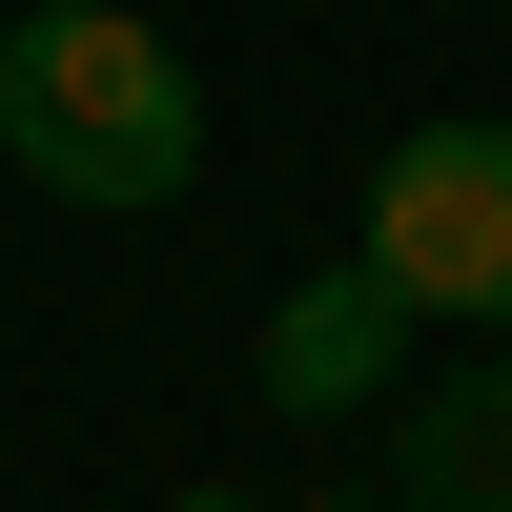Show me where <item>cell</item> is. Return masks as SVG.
Segmentation results:
<instances>
[{
  "instance_id": "6da1fadb",
  "label": "cell",
  "mask_w": 512,
  "mask_h": 512,
  "mask_svg": "<svg viewBox=\"0 0 512 512\" xmlns=\"http://www.w3.org/2000/svg\"><path fill=\"white\" fill-rule=\"evenodd\" d=\"M0 164H21L41 205H103V226L185 205L205 185L185 41H164L144 0H41V21H0Z\"/></svg>"
},
{
  "instance_id": "7a4b0ae2",
  "label": "cell",
  "mask_w": 512,
  "mask_h": 512,
  "mask_svg": "<svg viewBox=\"0 0 512 512\" xmlns=\"http://www.w3.org/2000/svg\"><path fill=\"white\" fill-rule=\"evenodd\" d=\"M369 267L410 328H512V123H410L369 164Z\"/></svg>"
},
{
  "instance_id": "3957f363",
  "label": "cell",
  "mask_w": 512,
  "mask_h": 512,
  "mask_svg": "<svg viewBox=\"0 0 512 512\" xmlns=\"http://www.w3.org/2000/svg\"><path fill=\"white\" fill-rule=\"evenodd\" d=\"M390 369H410V287L369 267V246H328V267H308V287L267 308L246 390H267L287 431H369V410H390Z\"/></svg>"
},
{
  "instance_id": "277c9868",
  "label": "cell",
  "mask_w": 512,
  "mask_h": 512,
  "mask_svg": "<svg viewBox=\"0 0 512 512\" xmlns=\"http://www.w3.org/2000/svg\"><path fill=\"white\" fill-rule=\"evenodd\" d=\"M390 512H512V349L390 390Z\"/></svg>"
},
{
  "instance_id": "5b68a950",
  "label": "cell",
  "mask_w": 512,
  "mask_h": 512,
  "mask_svg": "<svg viewBox=\"0 0 512 512\" xmlns=\"http://www.w3.org/2000/svg\"><path fill=\"white\" fill-rule=\"evenodd\" d=\"M164 512H267V492H164Z\"/></svg>"
},
{
  "instance_id": "8992f818",
  "label": "cell",
  "mask_w": 512,
  "mask_h": 512,
  "mask_svg": "<svg viewBox=\"0 0 512 512\" xmlns=\"http://www.w3.org/2000/svg\"><path fill=\"white\" fill-rule=\"evenodd\" d=\"M328 512H390V492H328Z\"/></svg>"
},
{
  "instance_id": "52a82bcc",
  "label": "cell",
  "mask_w": 512,
  "mask_h": 512,
  "mask_svg": "<svg viewBox=\"0 0 512 512\" xmlns=\"http://www.w3.org/2000/svg\"><path fill=\"white\" fill-rule=\"evenodd\" d=\"M0 21H21V0H0Z\"/></svg>"
}]
</instances>
